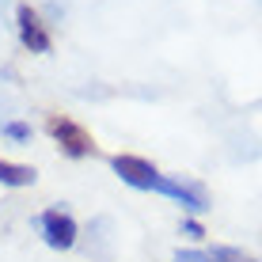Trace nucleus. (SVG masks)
I'll list each match as a JSON object with an SVG mask.
<instances>
[{
  "instance_id": "obj_9",
  "label": "nucleus",
  "mask_w": 262,
  "mask_h": 262,
  "mask_svg": "<svg viewBox=\"0 0 262 262\" xmlns=\"http://www.w3.org/2000/svg\"><path fill=\"white\" fill-rule=\"evenodd\" d=\"M175 262H213V258L205 255V251H190V247L183 251V247H179V251H175Z\"/></svg>"
},
{
  "instance_id": "obj_7",
  "label": "nucleus",
  "mask_w": 262,
  "mask_h": 262,
  "mask_svg": "<svg viewBox=\"0 0 262 262\" xmlns=\"http://www.w3.org/2000/svg\"><path fill=\"white\" fill-rule=\"evenodd\" d=\"M213 262H258L255 255H247L243 247H224V243H216V247H209L205 251Z\"/></svg>"
},
{
  "instance_id": "obj_10",
  "label": "nucleus",
  "mask_w": 262,
  "mask_h": 262,
  "mask_svg": "<svg viewBox=\"0 0 262 262\" xmlns=\"http://www.w3.org/2000/svg\"><path fill=\"white\" fill-rule=\"evenodd\" d=\"M183 236H190V239H205V228L198 221H190V216H186L183 221Z\"/></svg>"
},
{
  "instance_id": "obj_8",
  "label": "nucleus",
  "mask_w": 262,
  "mask_h": 262,
  "mask_svg": "<svg viewBox=\"0 0 262 262\" xmlns=\"http://www.w3.org/2000/svg\"><path fill=\"white\" fill-rule=\"evenodd\" d=\"M0 133L12 137V141H19V144L31 141V125H27V122H4V125H0Z\"/></svg>"
},
{
  "instance_id": "obj_5",
  "label": "nucleus",
  "mask_w": 262,
  "mask_h": 262,
  "mask_svg": "<svg viewBox=\"0 0 262 262\" xmlns=\"http://www.w3.org/2000/svg\"><path fill=\"white\" fill-rule=\"evenodd\" d=\"M15 31H19V42L31 53H50L53 50V38H50V31H46V23H42V15L34 12L31 4L15 8Z\"/></svg>"
},
{
  "instance_id": "obj_4",
  "label": "nucleus",
  "mask_w": 262,
  "mask_h": 262,
  "mask_svg": "<svg viewBox=\"0 0 262 262\" xmlns=\"http://www.w3.org/2000/svg\"><path fill=\"white\" fill-rule=\"evenodd\" d=\"M152 190L171 198V202H179L186 213H205V209H209V194H205V186H198V183H183V179L160 175Z\"/></svg>"
},
{
  "instance_id": "obj_1",
  "label": "nucleus",
  "mask_w": 262,
  "mask_h": 262,
  "mask_svg": "<svg viewBox=\"0 0 262 262\" xmlns=\"http://www.w3.org/2000/svg\"><path fill=\"white\" fill-rule=\"evenodd\" d=\"M46 133L57 141V148L65 152V156H72V160H88V156L99 152L95 137L80 122H72L69 114H50V118H46Z\"/></svg>"
},
{
  "instance_id": "obj_6",
  "label": "nucleus",
  "mask_w": 262,
  "mask_h": 262,
  "mask_svg": "<svg viewBox=\"0 0 262 262\" xmlns=\"http://www.w3.org/2000/svg\"><path fill=\"white\" fill-rule=\"evenodd\" d=\"M38 171L27 164H12V160H0V186H34Z\"/></svg>"
},
{
  "instance_id": "obj_2",
  "label": "nucleus",
  "mask_w": 262,
  "mask_h": 262,
  "mask_svg": "<svg viewBox=\"0 0 262 262\" xmlns=\"http://www.w3.org/2000/svg\"><path fill=\"white\" fill-rule=\"evenodd\" d=\"M34 228L42 232V239H46V247L53 251H69V247H76V236H80V228H76V221L65 213V209H42L38 216H34Z\"/></svg>"
},
{
  "instance_id": "obj_3",
  "label": "nucleus",
  "mask_w": 262,
  "mask_h": 262,
  "mask_svg": "<svg viewBox=\"0 0 262 262\" xmlns=\"http://www.w3.org/2000/svg\"><path fill=\"white\" fill-rule=\"evenodd\" d=\"M111 167H114V175H118L125 186H133V190H152L156 179H160L156 164L144 160V156H133V152H118V156H111Z\"/></svg>"
}]
</instances>
